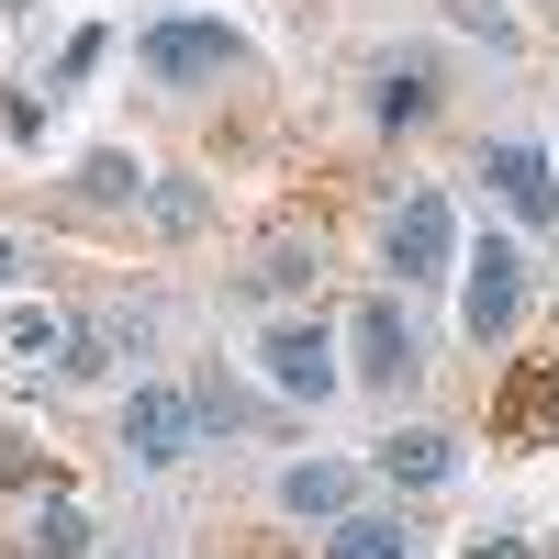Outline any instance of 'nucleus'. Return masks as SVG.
I'll list each match as a JSON object with an SVG mask.
<instances>
[{
    "instance_id": "obj_4",
    "label": "nucleus",
    "mask_w": 559,
    "mask_h": 559,
    "mask_svg": "<svg viewBox=\"0 0 559 559\" xmlns=\"http://www.w3.org/2000/svg\"><path fill=\"white\" fill-rule=\"evenodd\" d=\"M459 313H471L481 347L515 336V313H526V247H481V258H471V302H459Z\"/></svg>"
},
{
    "instance_id": "obj_6",
    "label": "nucleus",
    "mask_w": 559,
    "mask_h": 559,
    "mask_svg": "<svg viewBox=\"0 0 559 559\" xmlns=\"http://www.w3.org/2000/svg\"><path fill=\"white\" fill-rule=\"evenodd\" d=\"M269 381L280 392H292V403H324V392H336V347H324V324H269Z\"/></svg>"
},
{
    "instance_id": "obj_14",
    "label": "nucleus",
    "mask_w": 559,
    "mask_h": 559,
    "mask_svg": "<svg viewBox=\"0 0 559 559\" xmlns=\"http://www.w3.org/2000/svg\"><path fill=\"white\" fill-rule=\"evenodd\" d=\"M280 503H292V515H336V503H347V471H336V459H313V471L280 481Z\"/></svg>"
},
{
    "instance_id": "obj_5",
    "label": "nucleus",
    "mask_w": 559,
    "mask_h": 559,
    "mask_svg": "<svg viewBox=\"0 0 559 559\" xmlns=\"http://www.w3.org/2000/svg\"><path fill=\"white\" fill-rule=\"evenodd\" d=\"M146 68L157 79H224V68H247V45L224 34V23H157L146 34Z\"/></svg>"
},
{
    "instance_id": "obj_11",
    "label": "nucleus",
    "mask_w": 559,
    "mask_h": 559,
    "mask_svg": "<svg viewBox=\"0 0 559 559\" xmlns=\"http://www.w3.org/2000/svg\"><path fill=\"white\" fill-rule=\"evenodd\" d=\"M414 548H426V537H414L403 515H347L336 537H324V559H414Z\"/></svg>"
},
{
    "instance_id": "obj_18",
    "label": "nucleus",
    "mask_w": 559,
    "mask_h": 559,
    "mask_svg": "<svg viewBox=\"0 0 559 559\" xmlns=\"http://www.w3.org/2000/svg\"><path fill=\"white\" fill-rule=\"evenodd\" d=\"M12 269H23V258H12V236H0V280H12Z\"/></svg>"
},
{
    "instance_id": "obj_8",
    "label": "nucleus",
    "mask_w": 559,
    "mask_h": 559,
    "mask_svg": "<svg viewBox=\"0 0 559 559\" xmlns=\"http://www.w3.org/2000/svg\"><path fill=\"white\" fill-rule=\"evenodd\" d=\"M392 269H403V292L448 269V202H437V191H414V202L392 213Z\"/></svg>"
},
{
    "instance_id": "obj_9",
    "label": "nucleus",
    "mask_w": 559,
    "mask_h": 559,
    "mask_svg": "<svg viewBox=\"0 0 559 559\" xmlns=\"http://www.w3.org/2000/svg\"><path fill=\"white\" fill-rule=\"evenodd\" d=\"M481 179H492V191L515 202L526 224H559V179H548V157H537V146H492V157H481Z\"/></svg>"
},
{
    "instance_id": "obj_2",
    "label": "nucleus",
    "mask_w": 559,
    "mask_h": 559,
    "mask_svg": "<svg viewBox=\"0 0 559 559\" xmlns=\"http://www.w3.org/2000/svg\"><path fill=\"white\" fill-rule=\"evenodd\" d=\"M191 437H202V392H168V381H146V392L123 403V448L146 459V471L191 459Z\"/></svg>"
},
{
    "instance_id": "obj_1",
    "label": "nucleus",
    "mask_w": 559,
    "mask_h": 559,
    "mask_svg": "<svg viewBox=\"0 0 559 559\" xmlns=\"http://www.w3.org/2000/svg\"><path fill=\"white\" fill-rule=\"evenodd\" d=\"M492 437L503 448H559V324L515 358V381L492 392Z\"/></svg>"
},
{
    "instance_id": "obj_12",
    "label": "nucleus",
    "mask_w": 559,
    "mask_h": 559,
    "mask_svg": "<svg viewBox=\"0 0 559 559\" xmlns=\"http://www.w3.org/2000/svg\"><path fill=\"white\" fill-rule=\"evenodd\" d=\"M426 112H437V68H426V57L381 68V123H426Z\"/></svg>"
},
{
    "instance_id": "obj_17",
    "label": "nucleus",
    "mask_w": 559,
    "mask_h": 559,
    "mask_svg": "<svg viewBox=\"0 0 559 559\" xmlns=\"http://www.w3.org/2000/svg\"><path fill=\"white\" fill-rule=\"evenodd\" d=\"M45 459H34V437H0V481H34Z\"/></svg>"
},
{
    "instance_id": "obj_10",
    "label": "nucleus",
    "mask_w": 559,
    "mask_h": 559,
    "mask_svg": "<svg viewBox=\"0 0 559 559\" xmlns=\"http://www.w3.org/2000/svg\"><path fill=\"white\" fill-rule=\"evenodd\" d=\"M459 471V448L437 437V426H403V437H381V481H403V492H437Z\"/></svg>"
},
{
    "instance_id": "obj_19",
    "label": "nucleus",
    "mask_w": 559,
    "mask_h": 559,
    "mask_svg": "<svg viewBox=\"0 0 559 559\" xmlns=\"http://www.w3.org/2000/svg\"><path fill=\"white\" fill-rule=\"evenodd\" d=\"M471 559H526V548H471Z\"/></svg>"
},
{
    "instance_id": "obj_15",
    "label": "nucleus",
    "mask_w": 559,
    "mask_h": 559,
    "mask_svg": "<svg viewBox=\"0 0 559 559\" xmlns=\"http://www.w3.org/2000/svg\"><path fill=\"white\" fill-rule=\"evenodd\" d=\"M313 269H324V247H269V258L247 269V292H302Z\"/></svg>"
},
{
    "instance_id": "obj_16",
    "label": "nucleus",
    "mask_w": 559,
    "mask_h": 559,
    "mask_svg": "<svg viewBox=\"0 0 559 559\" xmlns=\"http://www.w3.org/2000/svg\"><path fill=\"white\" fill-rule=\"evenodd\" d=\"M146 191V168H123V157H90V202H134Z\"/></svg>"
},
{
    "instance_id": "obj_3",
    "label": "nucleus",
    "mask_w": 559,
    "mask_h": 559,
    "mask_svg": "<svg viewBox=\"0 0 559 559\" xmlns=\"http://www.w3.org/2000/svg\"><path fill=\"white\" fill-rule=\"evenodd\" d=\"M414 369H426V347H414V313L381 292V302H358V381L369 392H403Z\"/></svg>"
},
{
    "instance_id": "obj_7",
    "label": "nucleus",
    "mask_w": 559,
    "mask_h": 559,
    "mask_svg": "<svg viewBox=\"0 0 559 559\" xmlns=\"http://www.w3.org/2000/svg\"><path fill=\"white\" fill-rule=\"evenodd\" d=\"M134 347H146V313H123V302H102V313H79L68 324V381H90V369H112V358H134Z\"/></svg>"
},
{
    "instance_id": "obj_13",
    "label": "nucleus",
    "mask_w": 559,
    "mask_h": 559,
    "mask_svg": "<svg viewBox=\"0 0 559 559\" xmlns=\"http://www.w3.org/2000/svg\"><path fill=\"white\" fill-rule=\"evenodd\" d=\"M90 548V526H79V503H45V515L23 526V559H79Z\"/></svg>"
}]
</instances>
